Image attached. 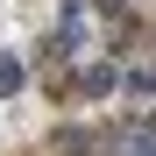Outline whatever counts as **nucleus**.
Masks as SVG:
<instances>
[{
  "label": "nucleus",
  "mask_w": 156,
  "mask_h": 156,
  "mask_svg": "<svg viewBox=\"0 0 156 156\" xmlns=\"http://www.w3.org/2000/svg\"><path fill=\"white\" fill-rule=\"evenodd\" d=\"M114 156H156V121H135V128L114 142Z\"/></svg>",
  "instance_id": "f257e3e1"
},
{
  "label": "nucleus",
  "mask_w": 156,
  "mask_h": 156,
  "mask_svg": "<svg viewBox=\"0 0 156 156\" xmlns=\"http://www.w3.org/2000/svg\"><path fill=\"white\" fill-rule=\"evenodd\" d=\"M114 78H121V64H85V71H78V92L99 99V92H114Z\"/></svg>",
  "instance_id": "f03ea898"
},
{
  "label": "nucleus",
  "mask_w": 156,
  "mask_h": 156,
  "mask_svg": "<svg viewBox=\"0 0 156 156\" xmlns=\"http://www.w3.org/2000/svg\"><path fill=\"white\" fill-rule=\"evenodd\" d=\"M21 78H29V71H21V57H7V50H0V99L21 92Z\"/></svg>",
  "instance_id": "7ed1b4c3"
},
{
  "label": "nucleus",
  "mask_w": 156,
  "mask_h": 156,
  "mask_svg": "<svg viewBox=\"0 0 156 156\" xmlns=\"http://www.w3.org/2000/svg\"><path fill=\"white\" fill-rule=\"evenodd\" d=\"M99 14H114V21H121V14H128V0H99Z\"/></svg>",
  "instance_id": "20e7f679"
}]
</instances>
